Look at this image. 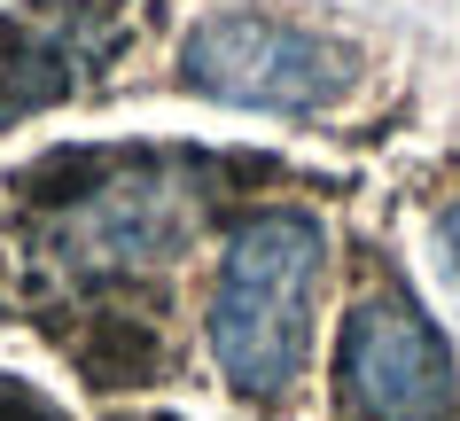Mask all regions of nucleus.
<instances>
[{
    "instance_id": "39448f33",
    "label": "nucleus",
    "mask_w": 460,
    "mask_h": 421,
    "mask_svg": "<svg viewBox=\"0 0 460 421\" xmlns=\"http://www.w3.org/2000/svg\"><path fill=\"white\" fill-rule=\"evenodd\" d=\"M0 421H55L40 398H24V390H0Z\"/></svg>"
},
{
    "instance_id": "f257e3e1",
    "label": "nucleus",
    "mask_w": 460,
    "mask_h": 421,
    "mask_svg": "<svg viewBox=\"0 0 460 421\" xmlns=\"http://www.w3.org/2000/svg\"><path fill=\"white\" fill-rule=\"evenodd\" d=\"M328 234L305 211H258L234 226L211 289V359L243 398H281L313 351V297Z\"/></svg>"
},
{
    "instance_id": "f03ea898",
    "label": "nucleus",
    "mask_w": 460,
    "mask_h": 421,
    "mask_svg": "<svg viewBox=\"0 0 460 421\" xmlns=\"http://www.w3.org/2000/svg\"><path fill=\"white\" fill-rule=\"evenodd\" d=\"M351 78H359L351 48L305 24H281V16H250V8L195 24L188 39V86H203L211 101H234V110L313 118V110L351 94Z\"/></svg>"
},
{
    "instance_id": "20e7f679",
    "label": "nucleus",
    "mask_w": 460,
    "mask_h": 421,
    "mask_svg": "<svg viewBox=\"0 0 460 421\" xmlns=\"http://www.w3.org/2000/svg\"><path fill=\"white\" fill-rule=\"evenodd\" d=\"M188 234V188H172L156 172H133V180H110L94 196L78 203L55 250L71 273H141L156 258H172V242Z\"/></svg>"
},
{
    "instance_id": "423d86ee",
    "label": "nucleus",
    "mask_w": 460,
    "mask_h": 421,
    "mask_svg": "<svg viewBox=\"0 0 460 421\" xmlns=\"http://www.w3.org/2000/svg\"><path fill=\"white\" fill-rule=\"evenodd\" d=\"M445 250H453V266H460V203L445 211Z\"/></svg>"
},
{
    "instance_id": "7ed1b4c3",
    "label": "nucleus",
    "mask_w": 460,
    "mask_h": 421,
    "mask_svg": "<svg viewBox=\"0 0 460 421\" xmlns=\"http://www.w3.org/2000/svg\"><path fill=\"white\" fill-rule=\"evenodd\" d=\"M336 382L359 421H460V367L406 297L351 304Z\"/></svg>"
}]
</instances>
